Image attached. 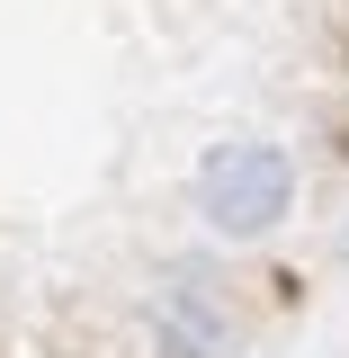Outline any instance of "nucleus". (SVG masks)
Segmentation results:
<instances>
[{
  "label": "nucleus",
  "instance_id": "nucleus-2",
  "mask_svg": "<svg viewBox=\"0 0 349 358\" xmlns=\"http://www.w3.org/2000/svg\"><path fill=\"white\" fill-rule=\"evenodd\" d=\"M152 350L162 358H224L233 350V313L197 287V278H171L152 296Z\"/></svg>",
  "mask_w": 349,
  "mask_h": 358
},
{
  "label": "nucleus",
  "instance_id": "nucleus-1",
  "mask_svg": "<svg viewBox=\"0 0 349 358\" xmlns=\"http://www.w3.org/2000/svg\"><path fill=\"white\" fill-rule=\"evenodd\" d=\"M287 206H296V162H287V143L233 134V143H215V152L197 162V215H206V233H224V242L278 233Z\"/></svg>",
  "mask_w": 349,
  "mask_h": 358
}]
</instances>
